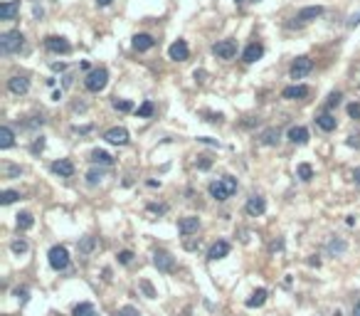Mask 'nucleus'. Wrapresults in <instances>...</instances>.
<instances>
[{"label": "nucleus", "instance_id": "nucleus-22", "mask_svg": "<svg viewBox=\"0 0 360 316\" xmlns=\"http://www.w3.org/2000/svg\"><path fill=\"white\" fill-rule=\"evenodd\" d=\"M15 146V134L10 126H2L0 128V148H12Z\"/></svg>", "mask_w": 360, "mask_h": 316}, {"label": "nucleus", "instance_id": "nucleus-3", "mask_svg": "<svg viewBox=\"0 0 360 316\" xmlns=\"http://www.w3.org/2000/svg\"><path fill=\"white\" fill-rule=\"evenodd\" d=\"M106 82H109V72L104 70V67H96V70H91L86 79H84V86L89 89V92H101L104 86H106Z\"/></svg>", "mask_w": 360, "mask_h": 316}, {"label": "nucleus", "instance_id": "nucleus-11", "mask_svg": "<svg viewBox=\"0 0 360 316\" xmlns=\"http://www.w3.org/2000/svg\"><path fill=\"white\" fill-rule=\"evenodd\" d=\"M244 210H247V215L257 218V215H262V212L267 210V202H264V198H262V196H252L249 200H247Z\"/></svg>", "mask_w": 360, "mask_h": 316}, {"label": "nucleus", "instance_id": "nucleus-40", "mask_svg": "<svg viewBox=\"0 0 360 316\" xmlns=\"http://www.w3.org/2000/svg\"><path fill=\"white\" fill-rule=\"evenodd\" d=\"M348 114H351V116H356V118H360V104H351V106H348Z\"/></svg>", "mask_w": 360, "mask_h": 316}, {"label": "nucleus", "instance_id": "nucleus-45", "mask_svg": "<svg viewBox=\"0 0 360 316\" xmlns=\"http://www.w3.org/2000/svg\"><path fill=\"white\" fill-rule=\"evenodd\" d=\"M96 5H99V8H106V5H111V0H96Z\"/></svg>", "mask_w": 360, "mask_h": 316}, {"label": "nucleus", "instance_id": "nucleus-19", "mask_svg": "<svg viewBox=\"0 0 360 316\" xmlns=\"http://www.w3.org/2000/svg\"><path fill=\"white\" fill-rule=\"evenodd\" d=\"M289 138H291L294 144L304 146V144L309 141V128H304V126H291V128H289Z\"/></svg>", "mask_w": 360, "mask_h": 316}, {"label": "nucleus", "instance_id": "nucleus-32", "mask_svg": "<svg viewBox=\"0 0 360 316\" xmlns=\"http://www.w3.org/2000/svg\"><path fill=\"white\" fill-rule=\"evenodd\" d=\"M17 198H20V193H17V190H5V193L0 196V202H2V205H10V202H15Z\"/></svg>", "mask_w": 360, "mask_h": 316}, {"label": "nucleus", "instance_id": "nucleus-24", "mask_svg": "<svg viewBox=\"0 0 360 316\" xmlns=\"http://www.w3.org/2000/svg\"><path fill=\"white\" fill-rule=\"evenodd\" d=\"M279 128H267L264 134H262V144L264 146H277L279 144Z\"/></svg>", "mask_w": 360, "mask_h": 316}, {"label": "nucleus", "instance_id": "nucleus-36", "mask_svg": "<svg viewBox=\"0 0 360 316\" xmlns=\"http://www.w3.org/2000/svg\"><path fill=\"white\" fill-rule=\"evenodd\" d=\"M141 289H143V294H146L148 299H156V289L151 286V282H146V279H143V282H141Z\"/></svg>", "mask_w": 360, "mask_h": 316}, {"label": "nucleus", "instance_id": "nucleus-5", "mask_svg": "<svg viewBox=\"0 0 360 316\" xmlns=\"http://www.w3.org/2000/svg\"><path fill=\"white\" fill-rule=\"evenodd\" d=\"M212 54L220 60H232L237 54V42L235 40H220L212 44Z\"/></svg>", "mask_w": 360, "mask_h": 316}, {"label": "nucleus", "instance_id": "nucleus-23", "mask_svg": "<svg viewBox=\"0 0 360 316\" xmlns=\"http://www.w3.org/2000/svg\"><path fill=\"white\" fill-rule=\"evenodd\" d=\"M267 296H269L267 289H257V292H252V296L247 299V306H249V309H257V306H262V304L267 302Z\"/></svg>", "mask_w": 360, "mask_h": 316}, {"label": "nucleus", "instance_id": "nucleus-28", "mask_svg": "<svg viewBox=\"0 0 360 316\" xmlns=\"http://www.w3.org/2000/svg\"><path fill=\"white\" fill-rule=\"evenodd\" d=\"M91 160H94V163H101V166H111V163H114V158L109 156L106 151H99V148L91 154Z\"/></svg>", "mask_w": 360, "mask_h": 316}, {"label": "nucleus", "instance_id": "nucleus-7", "mask_svg": "<svg viewBox=\"0 0 360 316\" xmlns=\"http://www.w3.org/2000/svg\"><path fill=\"white\" fill-rule=\"evenodd\" d=\"M168 57H170V60H175V62H185V60L190 57L188 42H185V40H178V42H173V44H170V50H168Z\"/></svg>", "mask_w": 360, "mask_h": 316}, {"label": "nucleus", "instance_id": "nucleus-15", "mask_svg": "<svg viewBox=\"0 0 360 316\" xmlns=\"http://www.w3.org/2000/svg\"><path fill=\"white\" fill-rule=\"evenodd\" d=\"M20 12V0H7L0 5V20H12Z\"/></svg>", "mask_w": 360, "mask_h": 316}, {"label": "nucleus", "instance_id": "nucleus-29", "mask_svg": "<svg viewBox=\"0 0 360 316\" xmlns=\"http://www.w3.org/2000/svg\"><path fill=\"white\" fill-rule=\"evenodd\" d=\"M153 112H156V106H153V102H143V104L138 106V116H141V118H148V116H153Z\"/></svg>", "mask_w": 360, "mask_h": 316}, {"label": "nucleus", "instance_id": "nucleus-30", "mask_svg": "<svg viewBox=\"0 0 360 316\" xmlns=\"http://www.w3.org/2000/svg\"><path fill=\"white\" fill-rule=\"evenodd\" d=\"M94 244H96V240H94V237H84V240L79 242V252H81V254H89V252L94 250Z\"/></svg>", "mask_w": 360, "mask_h": 316}, {"label": "nucleus", "instance_id": "nucleus-47", "mask_svg": "<svg viewBox=\"0 0 360 316\" xmlns=\"http://www.w3.org/2000/svg\"><path fill=\"white\" fill-rule=\"evenodd\" d=\"M353 316H360V302L356 304V309H353Z\"/></svg>", "mask_w": 360, "mask_h": 316}, {"label": "nucleus", "instance_id": "nucleus-37", "mask_svg": "<svg viewBox=\"0 0 360 316\" xmlns=\"http://www.w3.org/2000/svg\"><path fill=\"white\" fill-rule=\"evenodd\" d=\"M131 260H133V252H131V250H123V252H119V262H121V264H131Z\"/></svg>", "mask_w": 360, "mask_h": 316}, {"label": "nucleus", "instance_id": "nucleus-2", "mask_svg": "<svg viewBox=\"0 0 360 316\" xmlns=\"http://www.w3.org/2000/svg\"><path fill=\"white\" fill-rule=\"evenodd\" d=\"M25 44V38L20 30H10V32H2L0 35V52L2 54H12V52H20Z\"/></svg>", "mask_w": 360, "mask_h": 316}, {"label": "nucleus", "instance_id": "nucleus-25", "mask_svg": "<svg viewBox=\"0 0 360 316\" xmlns=\"http://www.w3.org/2000/svg\"><path fill=\"white\" fill-rule=\"evenodd\" d=\"M316 124H319V128H323V131H333V128H336V116L321 114V116H316Z\"/></svg>", "mask_w": 360, "mask_h": 316}, {"label": "nucleus", "instance_id": "nucleus-4", "mask_svg": "<svg viewBox=\"0 0 360 316\" xmlns=\"http://www.w3.org/2000/svg\"><path fill=\"white\" fill-rule=\"evenodd\" d=\"M47 257H49V267L57 270V272H62V270L69 267V252H67V247H62V244H54Z\"/></svg>", "mask_w": 360, "mask_h": 316}, {"label": "nucleus", "instance_id": "nucleus-46", "mask_svg": "<svg viewBox=\"0 0 360 316\" xmlns=\"http://www.w3.org/2000/svg\"><path fill=\"white\" fill-rule=\"evenodd\" d=\"M353 180H356V183H360V168H356V170H353Z\"/></svg>", "mask_w": 360, "mask_h": 316}, {"label": "nucleus", "instance_id": "nucleus-12", "mask_svg": "<svg viewBox=\"0 0 360 316\" xmlns=\"http://www.w3.org/2000/svg\"><path fill=\"white\" fill-rule=\"evenodd\" d=\"M52 173H57V176H62V178H72V176H74V163L67 160V158H59V160L52 163Z\"/></svg>", "mask_w": 360, "mask_h": 316}, {"label": "nucleus", "instance_id": "nucleus-13", "mask_svg": "<svg viewBox=\"0 0 360 316\" xmlns=\"http://www.w3.org/2000/svg\"><path fill=\"white\" fill-rule=\"evenodd\" d=\"M198 228H200V218H195V215H188V218H183L178 222V232L180 235H193V232H198Z\"/></svg>", "mask_w": 360, "mask_h": 316}, {"label": "nucleus", "instance_id": "nucleus-44", "mask_svg": "<svg viewBox=\"0 0 360 316\" xmlns=\"http://www.w3.org/2000/svg\"><path fill=\"white\" fill-rule=\"evenodd\" d=\"M207 121H222L220 114H207Z\"/></svg>", "mask_w": 360, "mask_h": 316}, {"label": "nucleus", "instance_id": "nucleus-14", "mask_svg": "<svg viewBox=\"0 0 360 316\" xmlns=\"http://www.w3.org/2000/svg\"><path fill=\"white\" fill-rule=\"evenodd\" d=\"M230 254V242H225V240H217L212 247H210V252H207V257L215 262V260H222V257H227Z\"/></svg>", "mask_w": 360, "mask_h": 316}, {"label": "nucleus", "instance_id": "nucleus-31", "mask_svg": "<svg viewBox=\"0 0 360 316\" xmlns=\"http://www.w3.org/2000/svg\"><path fill=\"white\" fill-rule=\"evenodd\" d=\"M299 178H301V180H311V178H314V168H311L309 163H301V166H299Z\"/></svg>", "mask_w": 360, "mask_h": 316}, {"label": "nucleus", "instance_id": "nucleus-10", "mask_svg": "<svg viewBox=\"0 0 360 316\" xmlns=\"http://www.w3.org/2000/svg\"><path fill=\"white\" fill-rule=\"evenodd\" d=\"M153 264L158 267V272H173L175 270V260L168 252H156L153 254Z\"/></svg>", "mask_w": 360, "mask_h": 316}, {"label": "nucleus", "instance_id": "nucleus-20", "mask_svg": "<svg viewBox=\"0 0 360 316\" xmlns=\"http://www.w3.org/2000/svg\"><path fill=\"white\" fill-rule=\"evenodd\" d=\"M153 44H156V40L151 38V35H146V32H141V35L133 38V47H136L138 52H146V50H151Z\"/></svg>", "mask_w": 360, "mask_h": 316}, {"label": "nucleus", "instance_id": "nucleus-35", "mask_svg": "<svg viewBox=\"0 0 360 316\" xmlns=\"http://www.w3.org/2000/svg\"><path fill=\"white\" fill-rule=\"evenodd\" d=\"M114 109H119V112H131V109H133V104H131V102H126V99H114Z\"/></svg>", "mask_w": 360, "mask_h": 316}, {"label": "nucleus", "instance_id": "nucleus-6", "mask_svg": "<svg viewBox=\"0 0 360 316\" xmlns=\"http://www.w3.org/2000/svg\"><path fill=\"white\" fill-rule=\"evenodd\" d=\"M311 70H314V62H311L309 57H296V62L291 64V79L306 77Z\"/></svg>", "mask_w": 360, "mask_h": 316}, {"label": "nucleus", "instance_id": "nucleus-21", "mask_svg": "<svg viewBox=\"0 0 360 316\" xmlns=\"http://www.w3.org/2000/svg\"><path fill=\"white\" fill-rule=\"evenodd\" d=\"M323 15V8L321 5H311V8H304L301 12H299V20L301 22H309V20H316Z\"/></svg>", "mask_w": 360, "mask_h": 316}, {"label": "nucleus", "instance_id": "nucleus-9", "mask_svg": "<svg viewBox=\"0 0 360 316\" xmlns=\"http://www.w3.org/2000/svg\"><path fill=\"white\" fill-rule=\"evenodd\" d=\"M104 138H106L109 144H116V146H126V144H128V131H126L123 126H114V128H109V131L104 134Z\"/></svg>", "mask_w": 360, "mask_h": 316}, {"label": "nucleus", "instance_id": "nucleus-1", "mask_svg": "<svg viewBox=\"0 0 360 316\" xmlns=\"http://www.w3.org/2000/svg\"><path fill=\"white\" fill-rule=\"evenodd\" d=\"M235 193H237V180L232 176H222V178H217V180L210 183V196L215 198V200H227Z\"/></svg>", "mask_w": 360, "mask_h": 316}, {"label": "nucleus", "instance_id": "nucleus-18", "mask_svg": "<svg viewBox=\"0 0 360 316\" xmlns=\"http://www.w3.org/2000/svg\"><path fill=\"white\" fill-rule=\"evenodd\" d=\"M262 54H264V47H262L259 42H252V44H249V47L244 50V54H242V60H244L247 64H252V62H257V60H259Z\"/></svg>", "mask_w": 360, "mask_h": 316}, {"label": "nucleus", "instance_id": "nucleus-42", "mask_svg": "<svg viewBox=\"0 0 360 316\" xmlns=\"http://www.w3.org/2000/svg\"><path fill=\"white\" fill-rule=\"evenodd\" d=\"M358 22H360V12H358V15H353V18L348 20V28H356Z\"/></svg>", "mask_w": 360, "mask_h": 316}, {"label": "nucleus", "instance_id": "nucleus-41", "mask_svg": "<svg viewBox=\"0 0 360 316\" xmlns=\"http://www.w3.org/2000/svg\"><path fill=\"white\" fill-rule=\"evenodd\" d=\"M42 148H44V138H42V136H40V138H37V141L32 144V151H35V154H40Z\"/></svg>", "mask_w": 360, "mask_h": 316}, {"label": "nucleus", "instance_id": "nucleus-8", "mask_svg": "<svg viewBox=\"0 0 360 316\" xmlns=\"http://www.w3.org/2000/svg\"><path fill=\"white\" fill-rule=\"evenodd\" d=\"M44 47H47L49 52H57V54H67V52L72 50V44H69L67 40L57 38V35H49V38L44 40Z\"/></svg>", "mask_w": 360, "mask_h": 316}, {"label": "nucleus", "instance_id": "nucleus-17", "mask_svg": "<svg viewBox=\"0 0 360 316\" xmlns=\"http://www.w3.org/2000/svg\"><path fill=\"white\" fill-rule=\"evenodd\" d=\"M7 89L12 94H25L30 89V79L27 77H10L7 79Z\"/></svg>", "mask_w": 360, "mask_h": 316}, {"label": "nucleus", "instance_id": "nucleus-38", "mask_svg": "<svg viewBox=\"0 0 360 316\" xmlns=\"http://www.w3.org/2000/svg\"><path fill=\"white\" fill-rule=\"evenodd\" d=\"M338 102H341V92H333V94L328 96V109H331V106H336Z\"/></svg>", "mask_w": 360, "mask_h": 316}, {"label": "nucleus", "instance_id": "nucleus-43", "mask_svg": "<svg viewBox=\"0 0 360 316\" xmlns=\"http://www.w3.org/2000/svg\"><path fill=\"white\" fill-rule=\"evenodd\" d=\"M15 296H20L22 302H27V289H17V292H15Z\"/></svg>", "mask_w": 360, "mask_h": 316}, {"label": "nucleus", "instance_id": "nucleus-16", "mask_svg": "<svg viewBox=\"0 0 360 316\" xmlns=\"http://www.w3.org/2000/svg\"><path fill=\"white\" fill-rule=\"evenodd\" d=\"M281 96H284V99H306V96H309V86H304V84L286 86V89L281 92Z\"/></svg>", "mask_w": 360, "mask_h": 316}, {"label": "nucleus", "instance_id": "nucleus-33", "mask_svg": "<svg viewBox=\"0 0 360 316\" xmlns=\"http://www.w3.org/2000/svg\"><path fill=\"white\" fill-rule=\"evenodd\" d=\"M101 178H104L101 170H89V173H86V183H89V186H96Z\"/></svg>", "mask_w": 360, "mask_h": 316}, {"label": "nucleus", "instance_id": "nucleus-39", "mask_svg": "<svg viewBox=\"0 0 360 316\" xmlns=\"http://www.w3.org/2000/svg\"><path fill=\"white\" fill-rule=\"evenodd\" d=\"M119 316H138V312H136L133 306H123V309L119 312Z\"/></svg>", "mask_w": 360, "mask_h": 316}, {"label": "nucleus", "instance_id": "nucleus-49", "mask_svg": "<svg viewBox=\"0 0 360 316\" xmlns=\"http://www.w3.org/2000/svg\"><path fill=\"white\" fill-rule=\"evenodd\" d=\"M254 2H257V0H254Z\"/></svg>", "mask_w": 360, "mask_h": 316}, {"label": "nucleus", "instance_id": "nucleus-26", "mask_svg": "<svg viewBox=\"0 0 360 316\" xmlns=\"http://www.w3.org/2000/svg\"><path fill=\"white\" fill-rule=\"evenodd\" d=\"M35 225V218L30 212H20L17 215V230H30Z\"/></svg>", "mask_w": 360, "mask_h": 316}, {"label": "nucleus", "instance_id": "nucleus-34", "mask_svg": "<svg viewBox=\"0 0 360 316\" xmlns=\"http://www.w3.org/2000/svg\"><path fill=\"white\" fill-rule=\"evenodd\" d=\"M10 250H12L15 254H22V252H27V242H25V240H15V242L10 244Z\"/></svg>", "mask_w": 360, "mask_h": 316}, {"label": "nucleus", "instance_id": "nucleus-48", "mask_svg": "<svg viewBox=\"0 0 360 316\" xmlns=\"http://www.w3.org/2000/svg\"><path fill=\"white\" fill-rule=\"evenodd\" d=\"M237 2H244V0H237Z\"/></svg>", "mask_w": 360, "mask_h": 316}, {"label": "nucleus", "instance_id": "nucleus-27", "mask_svg": "<svg viewBox=\"0 0 360 316\" xmlns=\"http://www.w3.org/2000/svg\"><path fill=\"white\" fill-rule=\"evenodd\" d=\"M74 316H99V314H96V309H94L89 302H81V304H77V309H74Z\"/></svg>", "mask_w": 360, "mask_h": 316}]
</instances>
